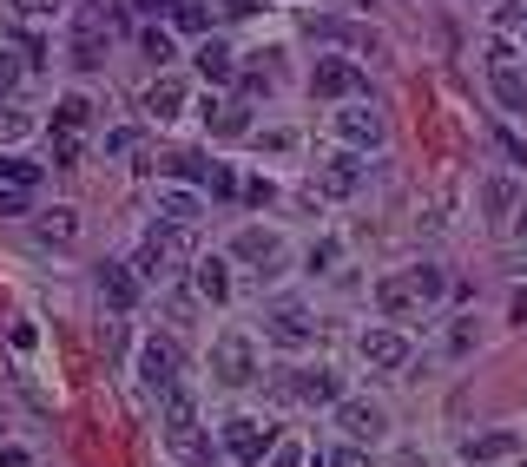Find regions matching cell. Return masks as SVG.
I'll list each match as a JSON object with an SVG mask.
<instances>
[{"mask_svg":"<svg viewBox=\"0 0 527 467\" xmlns=\"http://www.w3.org/2000/svg\"><path fill=\"white\" fill-rule=\"evenodd\" d=\"M495 93H501V106H508V112H527V86H521L514 66H495Z\"/></svg>","mask_w":527,"mask_h":467,"instance_id":"26","label":"cell"},{"mask_svg":"<svg viewBox=\"0 0 527 467\" xmlns=\"http://www.w3.org/2000/svg\"><path fill=\"white\" fill-rule=\"evenodd\" d=\"M165 448L185 467H211V441H205V428H198V402L178 389V382L165 389Z\"/></svg>","mask_w":527,"mask_h":467,"instance_id":"2","label":"cell"},{"mask_svg":"<svg viewBox=\"0 0 527 467\" xmlns=\"http://www.w3.org/2000/svg\"><path fill=\"white\" fill-rule=\"evenodd\" d=\"M178 106H185V86H178V79H159V86H152V93H145V112H152V119H178Z\"/></svg>","mask_w":527,"mask_h":467,"instance_id":"22","label":"cell"},{"mask_svg":"<svg viewBox=\"0 0 527 467\" xmlns=\"http://www.w3.org/2000/svg\"><path fill=\"white\" fill-rule=\"evenodd\" d=\"M139 7H152V14H172L178 0H139Z\"/></svg>","mask_w":527,"mask_h":467,"instance_id":"44","label":"cell"},{"mask_svg":"<svg viewBox=\"0 0 527 467\" xmlns=\"http://www.w3.org/2000/svg\"><path fill=\"white\" fill-rule=\"evenodd\" d=\"M271 448H277L271 421H257V415H231V421H224V454H231L238 467H264Z\"/></svg>","mask_w":527,"mask_h":467,"instance_id":"4","label":"cell"},{"mask_svg":"<svg viewBox=\"0 0 527 467\" xmlns=\"http://www.w3.org/2000/svg\"><path fill=\"white\" fill-rule=\"evenodd\" d=\"M363 362L369 369H409V336H396V329H369L363 336Z\"/></svg>","mask_w":527,"mask_h":467,"instance_id":"12","label":"cell"},{"mask_svg":"<svg viewBox=\"0 0 527 467\" xmlns=\"http://www.w3.org/2000/svg\"><path fill=\"white\" fill-rule=\"evenodd\" d=\"M257 7H264V0H218V14H224V20H251Z\"/></svg>","mask_w":527,"mask_h":467,"instance_id":"38","label":"cell"},{"mask_svg":"<svg viewBox=\"0 0 527 467\" xmlns=\"http://www.w3.org/2000/svg\"><path fill=\"white\" fill-rule=\"evenodd\" d=\"M310 93L317 99H363L369 93V73L356 60H317V73H310Z\"/></svg>","mask_w":527,"mask_h":467,"instance_id":"7","label":"cell"},{"mask_svg":"<svg viewBox=\"0 0 527 467\" xmlns=\"http://www.w3.org/2000/svg\"><path fill=\"white\" fill-rule=\"evenodd\" d=\"M27 211V191H0V218H20Z\"/></svg>","mask_w":527,"mask_h":467,"instance_id":"41","label":"cell"},{"mask_svg":"<svg viewBox=\"0 0 527 467\" xmlns=\"http://www.w3.org/2000/svg\"><path fill=\"white\" fill-rule=\"evenodd\" d=\"M264 467H304V448H297V441H284V448L264 454Z\"/></svg>","mask_w":527,"mask_h":467,"instance_id":"36","label":"cell"},{"mask_svg":"<svg viewBox=\"0 0 527 467\" xmlns=\"http://www.w3.org/2000/svg\"><path fill=\"white\" fill-rule=\"evenodd\" d=\"M159 218H165V224H185V231H192V224L205 218V198H198V191H159Z\"/></svg>","mask_w":527,"mask_h":467,"instance_id":"16","label":"cell"},{"mask_svg":"<svg viewBox=\"0 0 527 467\" xmlns=\"http://www.w3.org/2000/svg\"><path fill=\"white\" fill-rule=\"evenodd\" d=\"M198 73L205 79H238V60H231V47H224V40H205V47H198Z\"/></svg>","mask_w":527,"mask_h":467,"instance_id":"20","label":"cell"},{"mask_svg":"<svg viewBox=\"0 0 527 467\" xmlns=\"http://www.w3.org/2000/svg\"><path fill=\"white\" fill-rule=\"evenodd\" d=\"M521 270H527V231H521Z\"/></svg>","mask_w":527,"mask_h":467,"instance_id":"47","label":"cell"},{"mask_svg":"<svg viewBox=\"0 0 527 467\" xmlns=\"http://www.w3.org/2000/svg\"><path fill=\"white\" fill-rule=\"evenodd\" d=\"M106 152H112V158H132V152H139V132H132V125L106 132Z\"/></svg>","mask_w":527,"mask_h":467,"instance_id":"31","label":"cell"},{"mask_svg":"<svg viewBox=\"0 0 527 467\" xmlns=\"http://www.w3.org/2000/svg\"><path fill=\"white\" fill-rule=\"evenodd\" d=\"M356 185H363V158L356 152H336L317 165V191L323 198H356Z\"/></svg>","mask_w":527,"mask_h":467,"instance_id":"10","label":"cell"},{"mask_svg":"<svg viewBox=\"0 0 527 467\" xmlns=\"http://www.w3.org/2000/svg\"><path fill=\"white\" fill-rule=\"evenodd\" d=\"M185 250H192V231H185V224H152L139 257H132V270H139V283H159L185 264Z\"/></svg>","mask_w":527,"mask_h":467,"instance_id":"3","label":"cell"},{"mask_svg":"<svg viewBox=\"0 0 527 467\" xmlns=\"http://www.w3.org/2000/svg\"><path fill=\"white\" fill-rule=\"evenodd\" d=\"M336 139H343V145H376V139H383V119H376L369 106H343V112H336Z\"/></svg>","mask_w":527,"mask_h":467,"instance_id":"14","label":"cell"},{"mask_svg":"<svg viewBox=\"0 0 527 467\" xmlns=\"http://www.w3.org/2000/svg\"><path fill=\"white\" fill-rule=\"evenodd\" d=\"M119 27H126V7H119V0H86L80 20H73V66L99 73V66H106L112 33H119Z\"/></svg>","mask_w":527,"mask_h":467,"instance_id":"1","label":"cell"},{"mask_svg":"<svg viewBox=\"0 0 527 467\" xmlns=\"http://www.w3.org/2000/svg\"><path fill=\"white\" fill-rule=\"evenodd\" d=\"M139 270L132 264H99V296H106L112 310H132V303H139Z\"/></svg>","mask_w":527,"mask_h":467,"instance_id":"13","label":"cell"},{"mask_svg":"<svg viewBox=\"0 0 527 467\" xmlns=\"http://www.w3.org/2000/svg\"><path fill=\"white\" fill-rule=\"evenodd\" d=\"M0 467H27V454H20V448H0Z\"/></svg>","mask_w":527,"mask_h":467,"instance_id":"43","label":"cell"},{"mask_svg":"<svg viewBox=\"0 0 527 467\" xmlns=\"http://www.w3.org/2000/svg\"><path fill=\"white\" fill-rule=\"evenodd\" d=\"M14 86H20V60L7 53V40H0V99L14 93Z\"/></svg>","mask_w":527,"mask_h":467,"instance_id":"32","label":"cell"},{"mask_svg":"<svg viewBox=\"0 0 527 467\" xmlns=\"http://www.w3.org/2000/svg\"><path fill=\"white\" fill-rule=\"evenodd\" d=\"M481 204H488V218H508V211H514V178H488Z\"/></svg>","mask_w":527,"mask_h":467,"instance_id":"27","label":"cell"},{"mask_svg":"<svg viewBox=\"0 0 527 467\" xmlns=\"http://www.w3.org/2000/svg\"><path fill=\"white\" fill-rule=\"evenodd\" d=\"M33 132V119L27 112H14V106H0V145H20Z\"/></svg>","mask_w":527,"mask_h":467,"instance_id":"28","label":"cell"},{"mask_svg":"<svg viewBox=\"0 0 527 467\" xmlns=\"http://www.w3.org/2000/svg\"><path fill=\"white\" fill-rule=\"evenodd\" d=\"M172 20H178L185 33H205V27H211V14L198 7V0H178V7H172Z\"/></svg>","mask_w":527,"mask_h":467,"instance_id":"29","label":"cell"},{"mask_svg":"<svg viewBox=\"0 0 527 467\" xmlns=\"http://www.w3.org/2000/svg\"><path fill=\"white\" fill-rule=\"evenodd\" d=\"M86 119H93V106H86L80 93L53 106V132H60V139H80V132H86Z\"/></svg>","mask_w":527,"mask_h":467,"instance_id":"21","label":"cell"},{"mask_svg":"<svg viewBox=\"0 0 527 467\" xmlns=\"http://www.w3.org/2000/svg\"><path fill=\"white\" fill-rule=\"evenodd\" d=\"M336 428H343L350 441H376L389 428V415L376 402H363V395H350V402H336Z\"/></svg>","mask_w":527,"mask_h":467,"instance_id":"11","label":"cell"},{"mask_svg":"<svg viewBox=\"0 0 527 467\" xmlns=\"http://www.w3.org/2000/svg\"><path fill=\"white\" fill-rule=\"evenodd\" d=\"M205 125L218 132V139H244V132H251L244 106H218V99H205Z\"/></svg>","mask_w":527,"mask_h":467,"instance_id":"19","label":"cell"},{"mask_svg":"<svg viewBox=\"0 0 527 467\" xmlns=\"http://www.w3.org/2000/svg\"><path fill=\"white\" fill-rule=\"evenodd\" d=\"M205 191H211V198H231V191H238V178H231V165H211Z\"/></svg>","mask_w":527,"mask_h":467,"instance_id":"35","label":"cell"},{"mask_svg":"<svg viewBox=\"0 0 527 467\" xmlns=\"http://www.w3.org/2000/svg\"><path fill=\"white\" fill-rule=\"evenodd\" d=\"M310 33H317V40H336V47H356V53L376 47V33H369V27H350V20H310Z\"/></svg>","mask_w":527,"mask_h":467,"instance_id":"18","label":"cell"},{"mask_svg":"<svg viewBox=\"0 0 527 467\" xmlns=\"http://www.w3.org/2000/svg\"><path fill=\"white\" fill-rule=\"evenodd\" d=\"M33 185H40V165H27V158H14V152L0 158V191H33Z\"/></svg>","mask_w":527,"mask_h":467,"instance_id":"23","label":"cell"},{"mask_svg":"<svg viewBox=\"0 0 527 467\" xmlns=\"http://www.w3.org/2000/svg\"><path fill=\"white\" fill-rule=\"evenodd\" d=\"M14 14L20 20H53V14H60V0H14Z\"/></svg>","mask_w":527,"mask_h":467,"instance_id":"33","label":"cell"},{"mask_svg":"<svg viewBox=\"0 0 527 467\" xmlns=\"http://www.w3.org/2000/svg\"><path fill=\"white\" fill-rule=\"evenodd\" d=\"M277 395H284V402L323 408V402H343V382H336L330 369H284V375H277Z\"/></svg>","mask_w":527,"mask_h":467,"instance_id":"6","label":"cell"},{"mask_svg":"<svg viewBox=\"0 0 527 467\" xmlns=\"http://www.w3.org/2000/svg\"><path fill=\"white\" fill-rule=\"evenodd\" d=\"M416 303H422V290H416V277H409V270L376 283V310H383V316H409Z\"/></svg>","mask_w":527,"mask_h":467,"instance_id":"15","label":"cell"},{"mask_svg":"<svg viewBox=\"0 0 527 467\" xmlns=\"http://www.w3.org/2000/svg\"><path fill=\"white\" fill-rule=\"evenodd\" d=\"M264 336H271V343H284V349H310V343H317V323H310L297 303H277V310L264 316Z\"/></svg>","mask_w":527,"mask_h":467,"instance_id":"8","label":"cell"},{"mask_svg":"<svg viewBox=\"0 0 527 467\" xmlns=\"http://www.w3.org/2000/svg\"><path fill=\"white\" fill-rule=\"evenodd\" d=\"M53 165H60V172H66V165H80V139H60V145H53Z\"/></svg>","mask_w":527,"mask_h":467,"instance_id":"39","label":"cell"},{"mask_svg":"<svg viewBox=\"0 0 527 467\" xmlns=\"http://www.w3.org/2000/svg\"><path fill=\"white\" fill-rule=\"evenodd\" d=\"M514 323H527V290H521V296H514Z\"/></svg>","mask_w":527,"mask_h":467,"instance_id":"45","label":"cell"},{"mask_svg":"<svg viewBox=\"0 0 527 467\" xmlns=\"http://www.w3.org/2000/svg\"><path fill=\"white\" fill-rule=\"evenodd\" d=\"M396 467H422V454H396Z\"/></svg>","mask_w":527,"mask_h":467,"instance_id":"46","label":"cell"},{"mask_svg":"<svg viewBox=\"0 0 527 467\" xmlns=\"http://www.w3.org/2000/svg\"><path fill=\"white\" fill-rule=\"evenodd\" d=\"M139 382H145V389H172V382H178V343H165V336H152V343H145L139 349Z\"/></svg>","mask_w":527,"mask_h":467,"instance_id":"9","label":"cell"},{"mask_svg":"<svg viewBox=\"0 0 527 467\" xmlns=\"http://www.w3.org/2000/svg\"><path fill=\"white\" fill-rule=\"evenodd\" d=\"M501 152H508V158H514V165H527V145H521V139H514V132H501Z\"/></svg>","mask_w":527,"mask_h":467,"instance_id":"42","label":"cell"},{"mask_svg":"<svg viewBox=\"0 0 527 467\" xmlns=\"http://www.w3.org/2000/svg\"><path fill=\"white\" fill-rule=\"evenodd\" d=\"M211 375H218L224 389H244V382H257V349H251V336L224 329L218 343H211Z\"/></svg>","mask_w":527,"mask_h":467,"instance_id":"5","label":"cell"},{"mask_svg":"<svg viewBox=\"0 0 527 467\" xmlns=\"http://www.w3.org/2000/svg\"><path fill=\"white\" fill-rule=\"evenodd\" d=\"M145 53H152V60H172V33H165V27H145Z\"/></svg>","mask_w":527,"mask_h":467,"instance_id":"34","label":"cell"},{"mask_svg":"<svg viewBox=\"0 0 527 467\" xmlns=\"http://www.w3.org/2000/svg\"><path fill=\"white\" fill-rule=\"evenodd\" d=\"M244 198H251V204H271L277 185H271V178H251V185H244Z\"/></svg>","mask_w":527,"mask_h":467,"instance_id":"40","label":"cell"},{"mask_svg":"<svg viewBox=\"0 0 527 467\" xmlns=\"http://www.w3.org/2000/svg\"><path fill=\"white\" fill-rule=\"evenodd\" d=\"M192 283H198V296H211V303H224V296H231V277H224V264H218V257H205Z\"/></svg>","mask_w":527,"mask_h":467,"instance_id":"24","label":"cell"},{"mask_svg":"<svg viewBox=\"0 0 527 467\" xmlns=\"http://www.w3.org/2000/svg\"><path fill=\"white\" fill-rule=\"evenodd\" d=\"M508 448H514V435H481V441H468V461H495Z\"/></svg>","mask_w":527,"mask_h":467,"instance_id":"30","label":"cell"},{"mask_svg":"<svg viewBox=\"0 0 527 467\" xmlns=\"http://www.w3.org/2000/svg\"><path fill=\"white\" fill-rule=\"evenodd\" d=\"M40 237H47V244H73V237H80V218H73V211H47V218H40Z\"/></svg>","mask_w":527,"mask_h":467,"instance_id":"25","label":"cell"},{"mask_svg":"<svg viewBox=\"0 0 527 467\" xmlns=\"http://www.w3.org/2000/svg\"><path fill=\"white\" fill-rule=\"evenodd\" d=\"M231 257H244V264H277V257H284V244H277V231H238Z\"/></svg>","mask_w":527,"mask_h":467,"instance_id":"17","label":"cell"},{"mask_svg":"<svg viewBox=\"0 0 527 467\" xmlns=\"http://www.w3.org/2000/svg\"><path fill=\"white\" fill-rule=\"evenodd\" d=\"M323 467H369V454H363V448H356V441H350V448L323 454Z\"/></svg>","mask_w":527,"mask_h":467,"instance_id":"37","label":"cell"}]
</instances>
